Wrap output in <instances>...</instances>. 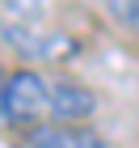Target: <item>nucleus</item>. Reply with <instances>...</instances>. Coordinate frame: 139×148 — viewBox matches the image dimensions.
<instances>
[{"mask_svg": "<svg viewBox=\"0 0 139 148\" xmlns=\"http://www.w3.org/2000/svg\"><path fill=\"white\" fill-rule=\"evenodd\" d=\"M38 114H51V85L30 68L9 72L4 93H0V119L4 123H38Z\"/></svg>", "mask_w": 139, "mask_h": 148, "instance_id": "nucleus-1", "label": "nucleus"}, {"mask_svg": "<svg viewBox=\"0 0 139 148\" xmlns=\"http://www.w3.org/2000/svg\"><path fill=\"white\" fill-rule=\"evenodd\" d=\"M0 93H4V72H0Z\"/></svg>", "mask_w": 139, "mask_h": 148, "instance_id": "nucleus-5", "label": "nucleus"}, {"mask_svg": "<svg viewBox=\"0 0 139 148\" xmlns=\"http://www.w3.org/2000/svg\"><path fill=\"white\" fill-rule=\"evenodd\" d=\"M30 148H105V140L80 123H55L30 131Z\"/></svg>", "mask_w": 139, "mask_h": 148, "instance_id": "nucleus-2", "label": "nucleus"}, {"mask_svg": "<svg viewBox=\"0 0 139 148\" xmlns=\"http://www.w3.org/2000/svg\"><path fill=\"white\" fill-rule=\"evenodd\" d=\"M97 110V97H93L84 85H72V80H59L51 85V114L63 119V123H80Z\"/></svg>", "mask_w": 139, "mask_h": 148, "instance_id": "nucleus-3", "label": "nucleus"}, {"mask_svg": "<svg viewBox=\"0 0 139 148\" xmlns=\"http://www.w3.org/2000/svg\"><path fill=\"white\" fill-rule=\"evenodd\" d=\"M105 13H110L122 30L139 34V0H105Z\"/></svg>", "mask_w": 139, "mask_h": 148, "instance_id": "nucleus-4", "label": "nucleus"}]
</instances>
